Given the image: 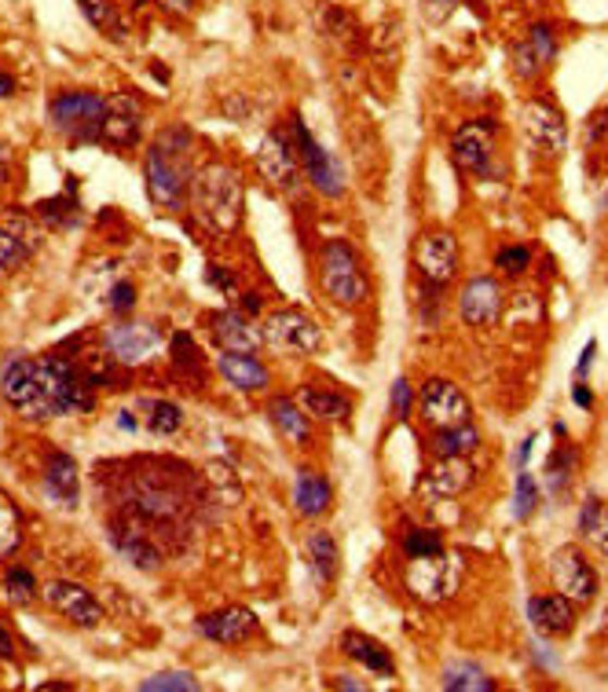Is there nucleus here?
I'll use <instances>...</instances> for the list:
<instances>
[{"mask_svg": "<svg viewBox=\"0 0 608 692\" xmlns=\"http://www.w3.org/2000/svg\"><path fill=\"white\" fill-rule=\"evenodd\" d=\"M114 466L122 473H111V466H103V473L96 469V484H103L111 503L117 506L111 520L144 531L154 543L158 535H184V528L191 524L198 509L213 503L202 480L176 458H133L114 461Z\"/></svg>", "mask_w": 608, "mask_h": 692, "instance_id": "nucleus-1", "label": "nucleus"}, {"mask_svg": "<svg viewBox=\"0 0 608 692\" xmlns=\"http://www.w3.org/2000/svg\"><path fill=\"white\" fill-rule=\"evenodd\" d=\"M0 399L26 421L82 415L92 407V381L70 359L12 356L0 367Z\"/></svg>", "mask_w": 608, "mask_h": 692, "instance_id": "nucleus-2", "label": "nucleus"}, {"mask_svg": "<svg viewBox=\"0 0 608 692\" xmlns=\"http://www.w3.org/2000/svg\"><path fill=\"white\" fill-rule=\"evenodd\" d=\"M187 150H191V133L187 128H165L144 155V180L154 206L184 209V198L195 180L191 165H187Z\"/></svg>", "mask_w": 608, "mask_h": 692, "instance_id": "nucleus-3", "label": "nucleus"}, {"mask_svg": "<svg viewBox=\"0 0 608 692\" xmlns=\"http://www.w3.org/2000/svg\"><path fill=\"white\" fill-rule=\"evenodd\" d=\"M191 202H195L198 220H202L209 231H235L243 224V206H246V190H243L238 169L227 162H213L198 169L191 180Z\"/></svg>", "mask_w": 608, "mask_h": 692, "instance_id": "nucleus-4", "label": "nucleus"}, {"mask_svg": "<svg viewBox=\"0 0 608 692\" xmlns=\"http://www.w3.org/2000/svg\"><path fill=\"white\" fill-rule=\"evenodd\" d=\"M319 289L342 308H360L371 297V283H367L363 272V257L356 254L345 238H331L323 249H319Z\"/></svg>", "mask_w": 608, "mask_h": 692, "instance_id": "nucleus-5", "label": "nucleus"}, {"mask_svg": "<svg viewBox=\"0 0 608 692\" xmlns=\"http://www.w3.org/2000/svg\"><path fill=\"white\" fill-rule=\"evenodd\" d=\"M103 110L107 99L99 92H88V88H77V92H59L48 107V122H52L55 133H63L74 144H99V125H103Z\"/></svg>", "mask_w": 608, "mask_h": 692, "instance_id": "nucleus-6", "label": "nucleus"}, {"mask_svg": "<svg viewBox=\"0 0 608 692\" xmlns=\"http://www.w3.org/2000/svg\"><path fill=\"white\" fill-rule=\"evenodd\" d=\"M261 337L278 356H315L323 348V330L301 308H278L264 319Z\"/></svg>", "mask_w": 608, "mask_h": 692, "instance_id": "nucleus-7", "label": "nucleus"}, {"mask_svg": "<svg viewBox=\"0 0 608 692\" xmlns=\"http://www.w3.org/2000/svg\"><path fill=\"white\" fill-rule=\"evenodd\" d=\"M495 139H498V125L492 118H473V122L458 125L451 136V158L462 173L492 180L502 169L495 165Z\"/></svg>", "mask_w": 608, "mask_h": 692, "instance_id": "nucleus-8", "label": "nucleus"}, {"mask_svg": "<svg viewBox=\"0 0 608 692\" xmlns=\"http://www.w3.org/2000/svg\"><path fill=\"white\" fill-rule=\"evenodd\" d=\"M414 272H418V283L433 289V294H441V289L451 283L458 275V238L451 231H425V235H418Z\"/></svg>", "mask_w": 608, "mask_h": 692, "instance_id": "nucleus-9", "label": "nucleus"}, {"mask_svg": "<svg viewBox=\"0 0 608 692\" xmlns=\"http://www.w3.org/2000/svg\"><path fill=\"white\" fill-rule=\"evenodd\" d=\"M404 583L418 601H425V605L447 601L458 590V560L447 554V549L429 557H407Z\"/></svg>", "mask_w": 608, "mask_h": 692, "instance_id": "nucleus-10", "label": "nucleus"}, {"mask_svg": "<svg viewBox=\"0 0 608 692\" xmlns=\"http://www.w3.org/2000/svg\"><path fill=\"white\" fill-rule=\"evenodd\" d=\"M418 410H422V421L433 429H455L473 421V404L455 381L447 378H429L418 393Z\"/></svg>", "mask_w": 608, "mask_h": 692, "instance_id": "nucleus-11", "label": "nucleus"}, {"mask_svg": "<svg viewBox=\"0 0 608 692\" xmlns=\"http://www.w3.org/2000/svg\"><path fill=\"white\" fill-rule=\"evenodd\" d=\"M550 583L557 594H564L572 605H591L597 597L601 579H597L594 565L586 560L580 546H561V549H554V557H550Z\"/></svg>", "mask_w": 608, "mask_h": 692, "instance_id": "nucleus-12", "label": "nucleus"}, {"mask_svg": "<svg viewBox=\"0 0 608 692\" xmlns=\"http://www.w3.org/2000/svg\"><path fill=\"white\" fill-rule=\"evenodd\" d=\"M521 122H524V136L528 144L535 147V155L543 158H561L568 150V122L564 114L557 110L550 99L532 96L521 110Z\"/></svg>", "mask_w": 608, "mask_h": 692, "instance_id": "nucleus-13", "label": "nucleus"}, {"mask_svg": "<svg viewBox=\"0 0 608 692\" xmlns=\"http://www.w3.org/2000/svg\"><path fill=\"white\" fill-rule=\"evenodd\" d=\"M294 144H297V158H301V173L308 176V184L326 198H342L345 195L342 165H337L334 158L323 150V144L308 133V125L301 122V118L294 122Z\"/></svg>", "mask_w": 608, "mask_h": 692, "instance_id": "nucleus-14", "label": "nucleus"}, {"mask_svg": "<svg viewBox=\"0 0 608 692\" xmlns=\"http://www.w3.org/2000/svg\"><path fill=\"white\" fill-rule=\"evenodd\" d=\"M557 59V34L550 23H535L524 29V37L510 48V66L521 82H535L543 77Z\"/></svg>", "mask_w": 608, "mask_h": 692, "instance_id": "nucleus-15", "label": "nucleus"}, {"mask_svg": "<svg viewBox=\"0 0 608 692\" xmlns=\"http://www.w3.org/2000/svg\"><path fill=\"white\" fill-rule=\"evenodd\" d=\"M257 169L272 187L294 190L301 184V158H297V144L286 133H268L257 147Z\"/></svg>", "mask_w": 608, "mask_h": 692, "instance_id": "nucleus-16", "label": "nucleus"}, {"mask_svg": "<svg viewBox=\"0 0 608 692\" xmlns=\"http://www.w3.org/2000/svg\"><path fill=\"white\" fill-rule=\"evenodd\" d=\"M139 136H144V103L133 92H117L107 99L103 110V125H99V139L107 147H136Z\"/></svg>", "mask_w": 608, "mask_h": 692, "instance_id": "nucleus-17", "label": "nucleus"}, {"mask_svg": "<svg viewBox=\"0 0 608 692\" xmlns=\"http://www.w3.org/2000/svg\"><path fill=\"white\" fill-rule=\"evenodd\" d=\"M158 345H162V334H158L154 323H136V319H125L107 330V356L122 367H139L147 363Z\"/></svg>", "mask_w": 608, "mask_h": 692, "instance_id": "nucleus-18", "label": "nucleus"}, {"mask_svg": "<svg viewBox=\"0 0 608 692\" xmlns=\"http://www.w3.org/2000/svg\"><path fill=\"white\" fill-rule=\"evenodd\" d=\"M502 305H506L502 286H498V279L492 275H473L470 283L462 286V294H458V316L473 330L495 326L498 319H502Z\"/></svg>", "mask_w": 608, "mask_h": 692, "instance_id": "nucleus-19", "label": "nucleus"}, {"mask_svg": "<svg viewBox=\"0 0 608 692\" xmlns=\"http://www.w3.org/2000/svg\"><path fill=\"white\" fill-rule=\"evenodd\" d=\"M41 249V231L26 213L0 217V272H18Z\"/></svg>", "mask_w": 608, "mask_h": 692, "instance_id": "nucleus-20", "label": "nucleus"}, {"mask_svg": "<svg viewBox=\"0 0 608 692\" xmlns=\"http://www.w3.org/2000/svg\"><path fill=\"white\" fill-rule=\"evenodd\" d=\"M45 601L52 605L59 616L70 619V623L92 630L103 623V608H99V601L88 594L82 583H70V579H52V583H45Z\"/></svg>", "mask_w": 608, "mask_h": 692, "instance_id": "nucleus-21", "label": "nucleus"}, {"mask_svg": "<svg viewBox=\"0 0 608 692\" xmlns=\"http://www.w3.org/2000/svg\"><path fill=\"white\" fill-rule=\"evenodd\" d=\"M476 484V466L470 458H436L422 480V491L429 498H458Z\"/></svg>", "mask_w": 608, "mask_h": 692, "instance_id": "nucleus-22", "label": "nucleus"}, {"mask_svg": "<svg viewBox=\"0 0 608 692\" xmlns=\"http://www.w3.org/2000/svg\"><path fill=\"white\" fill-rule=\"evenodd\" d=\"M528 619H532L535 634L568 638L575 630V605L564 594H543L528 601Z\"/></svg>", "mask_w": 608, "mask_h": 692, "instance_id": "nucleus-23", "label": "nucleus"}, {"mask_svg": "<svg viewBox=\"0 0 608 692\" xmlns=\"http://www.w3.org/2000/svg\"><path fill=\"white\" fill-rule=\"evenodd\" d=\"M198 634L206 641H216V645H243V641L257 634V616L249 608L213 611V616L198 619Z\"/></svg>", "mask_w": 608, "mask_h": 692, "instance_id": "nucleus-24", "label": "nucleus"}, {"mask_svg": "<svg viewBox=\"0 0 608 692\" xmlns=\"http://www.w3.org/2000/svg\"><path fill=\"white\" fill-rule=\"evenodd\" d=\"M45 495L52 498L59 509H77L82 503V480H77V461L63 455V450H55V455H48L45 461Z\"/></svg>", "mask_w": 608, "mask_h": 692, "instance_id": "nucleus-25", "label": "nucleus"}, {"mask_svg": "<svg viewBox=\"0 0 608 692\" xmlns=\"http://www.w3.org/2000/svg\"><path fill=\"white\" fill-rule=\"evenodd\" d=\"M331 503H334L331 480L312 466L297 469V480H294V509L297 514H301L305 520H319L326 509H331Z\"/></svg>", "mask_w": 608, "mask_h": 692, "instance_id": "nucleus-26", "label": "nucleus"}, {"mask_svg": "<svg viewBox=\"0 0 608 692\" xmlns=\"http://www.w3.org/2000/svg\"><path fill=\"white\" fill-rule=\"evenodd\" d=\"M216 370L238 393H264L268 381H272L268 367L253 353H221L216 356Z\"/></svg>", "mask_w": 608, "mask_h": 692, "instance_id": "nucleus-27", "label": "nucleus"}, {"mask_svg": "<svg viewBox=\"0 0 608 692\" xmlns=\"http://www.w3.org/2000/svg\"><path fill=\"white\" fill-rule=\"evenodd\" d=\"M213 337L224 353H257L264 345L261 326H253V319L246 312H221L213 316Z\"/></svg>", "mask_w": 608, "mask_h": 692, "instance_id": "nucleus-28", "label": "nucleus"}, {"mask_svg": "<svg viewBox=\"0 0 608 692\" xmlns=\"http://www.w3.org/2000/svg\"><path fill=\"white\" fill-rule=\"evenodd\" d=\"M268 418H272L275 433L283 436L286 444L294 447L312 444V418H308V410L297 404L294 396H275L272 404H268Z\"/></svg>", "mask_w": 608, "mask_h": 692, "instance_id": "nucleus-29", "label": "nucleus"}, {"mask_svg": "<svg viewBox=\"0 0 608 692\" xmlns=\"http://www.w3.org/2000/svg\"><path fill=\"white\" fill-rule=\"evenodd\" d=\"M342 652L348 659H356L363 670H371V675L396 678V664H393V656H388V648L377 638L363 634V630H345V634H342Z\"/></svg>", "mask_w": 608, "mask_h": 692, "instance_id": "nucleus-30", "label": "nucleus"}, {"mask_svg": "<svg viewBox=\"0 0 608 692\" xmlns=\"http://www.w3.org/2000/svg\"><path fill=\"white\" fill-rule=\"evenodd\" d=\"M297 404H301L308 410V418H315V421H337V425H345V421L352 418V399L345 393H337V388L305 385L301 396H297Z\"/></svg>", "mask_w": 608, "mask_h": 692, "instance_id": "nucleus-31", "label": "nucleus"}, {"mask_svg": "<svg viewBox=\"0 0 608 692\" xmlns=\"http://www.w3.org/2000/svg\"><path fill=\"white\" fill-rule=\"evenodd\" d=\"M305 554H308V565H312V576L319 579V586H331L337 579V568H342L337 539L331 531H312V535L305 539Z\"/></svg>", "mask_w": 608, "mask_h": 692, "instance_id": "nucleus-32", "label": "nucleus"}, {"mask_svg": "<svg viewBox=\"0 0 608 692\" xmlns=\"http://www.w3.org/2000/svg\"><path fill=\"white\" fill-rule=\"evenodd\" d=\"M429 447H433L436 458H470L473 450L481 447V429H476L473 421L455 425V429H436V436Z\"/></svg>", "mask_w": 608, "mask_h": 692, "instance_id": "nucleus-33", "label": "nucleus"}, {"mask_svg": "<svg viewBox=\"0 0 608 692\" xmlns=\"http://www.w3.org/2000/svg\"><path fill=\"white\" fill-rule=\"evenodd\" d=\"M575 461H580V455H575L572 444H561L550 455V461H546V491H550L554 498H564L568 491H572V480H575Z\"/></svg>", "mask_w": 608, "mask_h": 692, "instance_id": "nucleus-34", "label": "nucleus"}, {"mask_svg": "<svg viewBox=\"0 0 608 692\" xmlns=\"http://www.w3.org/2000/svg\"><path fill=\"white\" fill-rule=\"evenodd\" d=\"M37 217H41L48 227H55V231H70V227L82 224V202H77V198H70V187H66L63 195H55V198H45V202H37Z\"/></svg>", "mask_w": 608, "mask_h": 692, "instance_id": "nucleus-35", "label": "nucleus"}, {"mask_svg": "<svg viewBox=\"0 0 608 692\" xmlns=\"http://www.w3.org/2000/svg\"><path fill=\"white\" fill-rule=\"evenodd\" d=\"M444 689H451V692H492L495 689V681L487 678V670L484 667H476V664H462V659H455V664H447L444 667V681H441Z\"/></svg>", "mask_w": 608, "mask_h": 692, "instance_id": "nucleus-36", "label": "nucleus"}, {"mask_svg": "<svg viewBox=\"0 0 608 692\" xmlns=\"http://www.w3.org/2000/svg\"><path fill=\"white\" fill-rule=\"evenodd\" d=\"M18 543H23V514H18V506L0 491V557L15 554Z\"/></svg>", "mask_w": 608, "mask_h": 692, "instance_id": "nucleus-37", "label": "nucleus"}, {"mask_svg": "<svg viewBox=\"0 0 608 692\" xmlns=\"http://www.w3.org/2000/svg\"><path fill=\"white\" fill-rule=\"evenodd\" d=\"M539 509V484L532 480V473H517V491H513V506H510V514L513 520H532V514Z\"/></svg>", "mask_w": 608, "mask_h": 692, "instance_id": "nucleus-38", "label": "nucleus"}, {"mask_svg": "<svg viewBox=\"0 0 608 692\" xmlns=\"http://www.w3.org/2000/svg\"><path fill=\"white\" fill-rule=\"evenodd\" d=\"M147 425H151L154 436H173V433H181V425H184V410L176 404H169V399H154L151 415H147Z\"/></svg>", "mask_w": 608, "mask_h": 692, "instance_id": "nucleus-39", "label": "nucleus"}, {"mask_svg": "<svg viewBox=\"0 0 608 692\" xmlns=\"http://www.w3.org/2000/svg\"><path fill=\"white\" fill-rule=\"evenodd\" d=\"M139 689L144 692H198L202 685H198V678L187 675V670H162V675L139 681Z\"/></svg>", "mask_w": 608, "mask_h": 692, "instance_id": "nucleus-40", "label": "nucleus"}, {"mask_svg": "<svg viewBox=\"0 0 608 692\" xmlns=\"http://www.w3.org/2000/svg\"><path fill=\"white\" fill-rule=\"evenodd\" d=\"M173 367H176V374H187V367H191L198 381H206L202 356H198V345L191 341V334H173Z\"/></svg>", "mask_w": 608, "mask_h": 692, "instance_id": "nucleus-41", "label": "nucleus"}, {"mask_svg": "<svg viewBox=\"0 0 608 692\" xmlns=\"http://www.w3.org/2000/svg\"><path fill=\"white\" fill-rule=\"evenodd\" d=\"M4 590H8V601H12V605H29L41 586H37V579L29 568H12L4 576Z\"/></svg>", "mask_w": 608, "mask_h": 692, "instance_id": "nucleus-42", "label": "nucleus"}, {"mask_svg": "<svg viewBox=\"0 0 608 692\" xmlns=\"http://www.w3.org/2000/svg\"><path fill=\"white\" fill-rule=\"evenodd\" d=\"M404 549H407V557H429V554H441L444 539H441V531H433V528H414V531H407Z\"/></svg>", "mask_w": 608, "mask_h": 692, "instance_id": "nucleus-43", "label": "nucleus"}, {"mask_svg": "<svg viewBox=\"0 0 608 692\" xmlns=\"http://www.w3.org/2000/svg\"><path fill=\"white\" fill-rule=\"evenodd\" d=\"M495 268L502 275H524L532 268V249L528 246H506L495 254Z\"/></svg>", "mask_w": 608, "mask_h": 692, "instance_id": "nucleus-44", "label": "nucleus"}, {"mask_svg": "<svg viewBox=\"0 0 608 692\" xmlns=\"http://www.w3.org/2000/svg\"><path fill=\"white\" fill-rule=\"evenodd\" d=\"M82 4V15L96 29H117V8L114 0H77Z\"/></svg>", "mask_w": 608, "mask_h": 692, "instance_id": "nucleus-45", "label": "nucleus"}, {"mask_svg": "<svg viewBox=\"0 0 608 692\" xmlns=\"http://www.w3.org/2000/svg\"><path fill=\"white\" fill-rule=\"evenodd\" d=\"M388 407H393L396 418H411V407H414V388L407 378H396L393 381V393H388Z\"/></svg>", "mask_w": 608, "mask_h": 692, "instance_id": "nucleus-46", "label": "nucleus"}, {"mask_svg": "<svg viewBox=\"0 0 608 692\" xmlns=\"http://www.w3.org/2000/svg\"><path fill=\"white\" fill-rule=\"evenodd\" d=\"M133 308H136V286L122 279V283L111 286V312L114 316H128Z\"/></svg>", "mask_w": 608, "mask_h": 692, "instance_id": "nucleus-47", "label": "nucleus"}, {"mask_svg": "<svg viewBox=\"0 0 608 692\" xmlns=\"http://www.w3.org/2000/svg\"><path fill=\"white\" fill-rule=\"evenodd\" d=\"M586 539L594 543V549L608 560V506H601V514H597V520L591 524V531H586Z\"/></svg>", "mask_w": 608, "mask_h": 692, "instance_id": "nucleus-48", "label": "nucleus"}, {"mask_svg": "<svg viewBox=\"0 0 608 692\" xmlns=\"http://www.w3.org/2000/svg\"><path fill=\"white\" fill-rule=\"evenodd\" d=\"M608 133V107L601 110H594L591 114V122H586V147H594V144H601Z\"/></svg>", "mask_w": 608, "mask_h": 692, "instance_id": "nucleus-49", "label": "nucleus"}, {"mask_svg": "<svg viewBox=\"0 0 608 692\" xmlns=\"http://www.w3.org/2000/svg\"><path fill=\"white\" fill-rule=\"evenodd\" d=\"M422 12L433 26H441L447 15L455 12V0H422Z\"/></svg>", "mask_w": 608, "mask_h": 692, "instance_id": "nucleus-50", "label": "nucleus"}, {"mask_svg": "<svg viewBox=\"0 0 608 692\" xmlns=\"http://www.w3.org/2000/svg\"><path fill=\"white\" fill-rule=\"evenodd\" d=\"M601 498H586V503H583V514H580V535L586 539V531H591V524H594V520H597V514H601Z\"/></svg>", "mask_w": 608, "mask_h": 692, "instance_id": "nucleus-51", "label": "nucleus"}, {"mask_svg": "<svg viewBox=\"0 0 608 692\" xmlns=\"http://www.w3.org/2000/svg\"><path fill=\"white\" fill-rule=\"evenodd\" d=\"M594 356H597V341H586V348H583V356H580V367H575V374L586 378V370H591Z\"/></svg>", "mask_w": 608, "mask_h": 692, "instance_id": "nucleus-52", "label": "nucleus"}, {"mask_svg": "<svg viewBox=\"0 0 608 692\" xmlns=\"http://www.w3.org/2000/svg\"><path fill=\"white\" fill-rule=\"evenodd\" d=\"M158 4H162L165 12H173V15H187L195 8V0H158Z\"/></svg>", "mask_w": 608, "mask_h": 692, "instance_id": "nucleus-53", "label": "nucleus"}, {"mask_svg": "<svg viewBox=\"0 0 608 692\" xmlns=\"http://www.w3.org/2000/svg\"><path fill=\"white\" fill-rule=\"evenodd\" d=\"M12 656H15V638L12 630L0 627V659H12Z\"/></svg>", "mask_w": 608, "mask_h": 692, "instance_id": "nucleus-54", "label": "nucleus"}, {"mask_svg": "<svg viewBox=\"0 0 608 692\" xmlns=\"http://www.w3.org/2000/svg\"><path fill=\"white\" fill-rule=\"evenodd\" d=\"M572 399H575V404H580L583 410H591V407H594V396H591V388H586V385H583V381H580V385H575V393H572Z\"/></svg>", "mask_w": 608, "mask_h": 692, "instance_id": "nucleus-55", "label": "nucleus"}, {"mask_svg": "<svg viewBox=\"0 0 608 692\" xmlns=\"http://www.w3.org/2000/svg\"><path fill=\"white\" fill-rule=\"evenodd\" d=\"M331 685H334V689H348V692H360V689H363V681H352L348 675H334V678H331Z\"/></svg>", "mask_w": 608, "mask_h": 692, "instance_id": "nucleus-56", "label": "nucleus"}, {"mask_svg": "<svg viewBox=\"0 0 608 692\" xmlns=\"http://www.w3.org/2000/svg\"><path fill=\"white\" fill-rule=\"evenodd\" d=\"M15 96V77L0 74V99H12Z\"/></svg>", "mask_w": 608, "mask_h": 692, "instance_id": "nucleus-57", "label": "nucleus"}, {"mask_svg": "<svg viewBox=\"0 0 608 692\" xmlns=\"http://www.w3.org/2000/svg\"><path fill=\"white\" fill-rule=\"evenodd\" d=\"M117 429H125V433H136V418H133V410H122V418H117Z\"/></svg>", "mask_w": 608, "mask_h": 692, "instance_id": "nucleus-58", "label": "nucleus"}, {"mask_svg": "<svg viewBox=\"0 0 608 692\" xmlns=\"http://www.w3.org/2000/svg\"><path fill=\"white\" fill-rule=\"evenodd\" d=\"M532 444H535V436H528L521 450H517V469H524V458H528V450H532Z\"/></svg>", "mask_w": 608, "mask_h": 692, "instance_id": "nucleus-59", "label": "nucleus"}, {"mask_svg": "<svg viewBox=\"0 0 608 692\" xmlns=\"http://www.w3.org/2000/svg\"><path fill=\"white\" fill-rule=\"evenodd\" d=\"M8 165H12V158H8V150H0V184L8 180Z\"/></svg>", "mask_w": 608, "mask_h": 692, "instance_id": "nucleus-60", "label": "nucleus"}, {"mask_svg": "<svg viewBox=\"0 0 608 692\" xmlns=\"http://www.w3.org/2000/svg\"><path fill=\"white\" fill-rule=\"evenodd\" d=\"M466 4H470V8H473V12H481V15L487 12V4H484V0H466Z\"/></svg>", "mask_w": 608, "mask_h": 692, "instance_id": "nucleus-61", "label": "nucleus"}, {"mask_svg": "<svg viewBox=\"0 0 608 692\" xmlns=\"http://www.w3.org/2000/svg\"><path fill=\"white\" fill-rule=\"evenodd\" d=\"M532 4H546V0H532Z\"/></svg>", "mask_w": 608, "mask_h": 692, "instance_id": "nucleus-62", "label": "nucleus"}, {"mask_svg": "<svg viewBox=\"0 0 608 692\" xmlns=\"http://www.w3.org/2000/svg\"><path fill=\"white\" fill-rule=\"evenodd\" d=\"M605 619H608V616H605ZM605 630H608V623H605Z\"/></svg>", "mask_w": 608, "mask_h": 692, "instance_id": "nucleus-63", "label": "nucleus"}]
</instances>
